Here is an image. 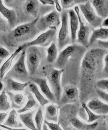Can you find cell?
<instances>
[{
	"mask_svg": "<svg viewBox=\"0 0 108 130\" xmlns=\"http://www.w3.org/2000/svg\"><path fill=\"white\" fill-rule=\"evenodd\" d=\"M36 110L27 112L21 113L19 115V118L23 124L30 130H38L33 120V116Z\"/></svg>",
	"mask_w": 108,
	"mask_h": 130,
	"instance_id": "22",
	"label": "cell"
},
{
	"mask_svg": "<svg viewBox=\"0 0 108 130\" xmlns=\"http://www.w3.org/2000/svg\"><path fill=\"white\" fill-rule=\"evenodd\" d=\"M7 91L4 88V90L0 94V110L1 111H6L11 108V105L8 100Z\"/></svg>",
	"mask_w": 108,
	"mask_h": 130,
	"instance_id": "31",
	"label": "cell"
},
{
	"mask_svg": "<svg viewBox=\"0 0 108 130\" xmlns=\"http://www.w3.org/2000/svg\"><path fill=\"white\" fill-rule=\"evenodd\" d=\"M32 80L33 82L35 83L39 87L41 92L48 100L53 103L56 102L55 95L49 86L46 78L35 77L32 78Z\"/></svg>",
	"mask_w": 108,
	"mask_h": 130,
	"instance_id": "12",
	"label": "cell"
},
{
	"mask_svg": "<svg viewBox=\"0 0 108 130\" xmlns=\"http://www.w3.org/2000/svg\"><path fill=\"white\" fill-rule=\"evenodd\" d=\"M78 6L84 18L91 27L94 28L102 27L103 19L96 13L90 1H87L86 3L80 4Z\"/></svg>",
	"mask_w": 108,
	"mask_h": 130,
	"instance_id": "8",
	"label": "cell"
},
{
	"mask_svg": "<svg viewBox=\"0 0 108 130\" xmlns=\"http://www.w3.org/2000/svg\"><path fill=\"white\" fill-rule=\"evenodd\" d=\"M0 126L4 128V129L7 130H27V129H26L25 128H10V127H9L8 126H6L4 125L3 124H1Z\"/></svg>",
	"mask_w": 108,
	"mask_h": 130,
	"instance_id": "43",
	"label": "cell"
},
{
	"mask_svg": "<svg viewBox=\"0 0 108 130\" xmlns=\"http://www.w3.org/2000/svg\"><path fill=\"white\" fill-rule=\"evenodd\" d=\"M7 26H9L8 24L7 21H5V20L4 19V18H3L2 17H1V30L2 32H4L5 31L7 28Z\"/></svg>",
	"mask_w": 108,
	"mask_h": 130,
	"instance_id": "38",
	"label": "cell"
},
{
	"mask_svg": "<svg viewBox=\"0 0 108 130\" xmlns=\"http://www.w3.org/2000/svg\"><path fill=\"white\" fill-rule=\"evenodd\" d=\"M8 113L5 112H1L0 113V122L1 124H2V123L4 122L5 120L6 119Z\"/></svg>",
	"mask_w": 108,
	"mask_h": 130,
	"instance_id": "44",
	"label": "cell"
},
{
	"mask_svg": "<svg viewBox=\"0 0 108 130\" xmlns=\"http://www.w3.org/2000/svg\"><path fill=\"white\" fill-rule=\"evenodd\" d=\"M56 28L50 29L41 33L35 39L29 41L23 45L26 49L31 46H40L46 47L50 46L54 42L57 34Z\"/></svg>",
	"mask_w": 108,
	"mask_h": 130,
	"instance_id": "9",
	"label": "cell"
},
{
	"mask_svg": "<svg viewBox=\"0 0 108 130\" xmlns=\"http://www.w3.org/2000/svg\"><path fill=\"white\" fill-rule=\"evenodd\" d=\"M25 50L24 46L22 45L19 46L14 51V52L11 55V56L4 61V63L2 65L0 69V76L1 80H2L5 77V74H7L9 71L10 70V69L12 66L13 61L14 59L17 57L22 52Z\"/></svg>",
	"mask_w": 108,
	"mask_h": 130,
	"instance_id": "14",
	"label": "cell"
},
{
	"mask_svg": "<svg viewBox=\"0 0 108 130\" xmlns=\"http://www.w3.org/2000/svg\"><path fill=\"white\" fill-rule=\"evenodd\" d=\"M83 110L81 111L79 115L83 119L86 121L87 122L90 123L94 121L99 120L101 118V115H97L94 112L92 111L88 108L85 103H83L82 105Z\"/></svg>",
	"mask_w": 108,
	"mask_h": 130,
	"instance_id": "25",
	"label": "cell"
},
{
	"mask_svg": "<svg viewBox=\"0 0 108 130\" xmlns=\"http://www.w3.org/2000/svg\"><path fill=\"white\" fill-rule=\"evenodd\" d=\"M55 2V5L56 7V10L58 13H61L62 12V7L60 6V1L58 0H54Z\"/></svg>",
	"mask_w": 108,
	"mask_h": 130,
	"instance_id": "42",
	"label": "cell"
},
{
	"mask_svg": "<svg viewBox=\"0 0 108 130\" xmlns=\"http://www.w3.org/2000/svg\"><path fill=\"white\" fill-rule=\"evenodd\" d=\"M10 55V53L3 46H1L0 47V61L1 64L2 63L4 59L7 58Z\"/></svg>",
	"mask_w": 108,
	"mask_h": 130,
	"instance_id": "35",
	"label": "cell"
},
{
	"mask_svg": "<svg viewBox=\"0 0 108 130\" xmlns=\"http://www.w3.org/2000/svg\"><path fill=\"white\" fill-rule=\"evenodd\" d=\"M90 1L98 16L103 20L108 18V0H93Z\"/></svg>",
	"mask_w": 108,
	"mask_h": 130,
	"instance_id": "18",
	"label": "cell"
},
{
	"mask_svg": "<svg viewBox=\"0 0 108 130\" xmlns=\"http://www.w3.org/2000/svg\"><path fill=\"white\" fill-rule=\"evenodd\" d=\"M40 4L42 5H55V2L53 0H39V1Z\"/></svg>",
	"mask_w": 108,
	"mask_h": 130,
	"instance_id": "41",
	"label": "cell"
},
{
	"mask_svg": "<svg viewBox=\"0 0 108 130\" xmlns=\"http://www.w3.org/2000/svg\"><path fill=\"white\" fill-rule=\"evenodd\" d=\"M95 86L97 89L104 92H108V79H103L98 80L96 83Z\"/></svg>",
	"mask_w": 108,
	"mask_h": 130,
	"instance_id": "34",
	"label": "cell"
},
{
	"mask_svg": "<svg viewBox=\"0 0 108 130\" xmlns=\"http://www.w3.org/2000/svg\"><path fill=\"white\" fill-rule=\"evenodd\" d=\"M87 1L81 0H61L60 1L63 9H66L71 8L76 4H82L86 3Z\"/></svg>",
	"mask_w": 108,
	"mask_h": 130,
	"instance_id": "33",
	"label": "cell"
},
{
	"mask_svg": "<svg viewBox=\"0 0 108 130\" xmlns=\"http://www.w3.org/2000/svg\"><path fill=\"white\" fill-rule=\"evenodd\" d=\"M35 121L36 127L38 130H42L43 121V112L42 108H38L35 116Z\"/></svg>",
	"mask_w": 108,
	"mask_h": 130,
	"instance_id": "32",
	"label": "cell"
},
{
	"mask_svg": "<svg viewBox=\"0 0 108 130\" xmlns=\"http://www.w3.org/2000/svg\"><path fill=\"white\" fill-rule=\"evenodd\" d=\"M107 39H108V28L101 27L94 30L92 33L89 41V46L94 43L97 40H103Z\"/></svg>",
	"mask_w": 108,
	"mask_h": 130,
	"instance_id": "23",
	"label": "cell"
},
{
	"mask_svg": "<svg viewBox=\"0 0 108 130\" xmlns=\"http://www.w3.org/2000/svg\"><path fill=\"white\" fill-rule=\"evenodd\" d=\"M67 11L69 14L71 42L73 43L76 40L77 32L79 27V22L78 15L73 9H69Z\"/></svg>",
	"mask_w": 108,
	"mask_h": 130,
	"instance_id": "15",
	"label": "cell"
},
{
	"mask_svg": "<svg viewBox=\"0 0 108 130\" xmlns=\"http://www.w3.org/2000/svg\"><path fill=\"white\" fill-rule=\"evenodd\" d=\"M28 88L30 92L34 95L39 104L42 107H44L50 103V101L43 96L39 90V87L35 83H30L28 85Z\"/></svg>",
	"mask_w": 108,
	"mask_h": 130,
	"instance_id": "21",
	"label": "cell"
},
{
	"mask_svg": "<svg viewBox=\"0 0 108 130\" xmlns=\"http://www.w3.org/2000/svg\"><path fill=\"white\" fill-rule=\"evenodd\" d=\"M45 118L48 121L57 122L58 120L59 108L54 104H50L45 107Z\"/></svg>",
	"mask_w": 108,
	"mask_h": 130,
	"instance_id": "27",
	"label": "cell"
},
{
	"mask_svg": "<svg viewBox=\"0 0 108 130\" xmlns=\"http://www.w3.org/2000/svg\"><path fill=\"white\" fill-rule=\"evenodd\" d=\"M46 60L49 63H52L56 61L58 57V48L54 42L47 49Z\"/></svg>",
	"mask_w": 108,
	"mask_h": 130,
	"instance_id": "30",
	"label": "cell"
},
{
	"mask_svg": "<svg viewBox=\"0 0 108 130\" xmlns=\"http://www.w3.org/2000/svg\"><path fill=\"white\" fill-rule=\"evenodd\" d=\"M97 42L100 48H104L107 50H108V40L104 41V40H98Z\"/></svg>",
	"mask_w": 108,
	"mask_h": 130,
	"instance_id": "40",
	"label": "cell"
},
{
	"mask_svg": "<svg viewBox=\"0 0 108 130\" xmlns=\"http://www.w3.org/2000/svg\"><path fill=\"white\" fill-rule=\"evenodd\" d=\"M104 65L103 72L108 74V53L105 56L104 58Z\"/></svg>",
	"mask_w": 108,
	"mask_h": 130,
	"instance_id": "39",
	"label": "cell"
},
{
	"mask_svg": "<svg viewBox=\"0 0 108 130\" xmlns=\"http://www.w3.org/2000/svg\"><path fill=\"white\" fill-rule=\"evenodd\" d=\"M61 26L58 35V48L59 51H61L71 41L70 34L68 11L64 10L61 13Z\"/></svg>",
	"mask_w": 108,
	"mask_h": 130,
	"instance_id": "7",
	"label": "cell"
},
{
	"mask_svg": "<svg viewBox=\"0 0 108 130\" xmlns=\"http://www.w3.org/2000/svg\"><path fill=\"white\" fill-rule=\"evenodd\" d=\"M39 18H36L29 23L16 27L8 33L2 36L1 40L4 41L6 45L12 48L19 44H22L23 45L28 42L29 40L35 38L39 33V31L36 28V23Z\"/></svg>",
	"mask_w": 108,
	"mask_h": 130,
	"instance_id": "1",
	"label": "cell"
},
{
	"mask_svg": "<svg viewBox=\"0 0 108 130\" xmlns=\"http://www.w3.org/2000/svg\"><path fill=\"white\" fill-rule=\"evenodd\" d=\"M96 94L99 96V98L106 102L108 103V93L102 91L99 89H97L96 90Z\"/></svg>",
	"mask_w": 108,
	"mask_h": 130,
	"instance_id": "36",
	"label": "cell"
},
{
	"mask_svg": "<svg viewBox=\"0 0 108 130\" xmlns=\"http://www.w3.org/2000/svg\"><path fill=\"white\" fill-rule=\"evenodd\" d=\"M3 130V129H1V130Z\"/></svg>",
	"mask_w": 108,
	"mask_h": 130,
	"instance_id": "48",
	"label": "cell"
},
{
	"mask_svg": "<svg viewBox=\"0 0 108 130\" xmlns=\"http://www.w3.org/2000/svg\"><path fill=\"white\" fill-rule=\"evenodd\" d=\"M27 95V101L26 105L22 108L17 110V112L19 114L31 111L39 108V103L35 100L32 94L29 93Z\"/></svg>",
	"mask_w": 108,
	"mask_h": 130,
	"instance_id": "26",
	"label": "cell"
},
{
	"mask_svg": "<svg viewBox=\"0 0 108 130\" xmlns=\"http://www.w3.org/2000/svg\"><path fill=\"white\" fill-rule=\"evenodd\" d=\"M74 10L78 15L79 22V27L78 31V43L85 48L89 47V41L90 39L91 33V28L90 26L87 25L83 20L82 17L80 12V9L78 6H75L74 7Z\"/></svg>",
	"mask_w": 108,
	"mask_h": 130,
	"instance_id": "11",
	"label": "cell"
},
{
	"mask_svg": "<svg viewBox=\"0 0 108 130\" xmlns=\"http://www.w3.org/2000/svg\"><path fill=\"white\" fill-rule=\"evenodd\" d=\"M71 125L74 128L79 130H93L98 126V123L95 122L90 124H86L79 120L77 118H73L70 120Z\"/></svg>",
	"mask_w": 108,
	"mask_h": 130,
	"instance_id": "29",
	"label": "cell"
},
{
	"mask_svg": "<svg viewBox=\"0 0 108 130\" xmlns=\"http://www.w3.org/2000/svg\"><path fill=\"white\" fill-rule=\"evenodd\" d=\"M64 69H54L51 71L48 76V79L50 87L54 93L56 102H60L62 95V88L61 86V74L64 72Z\"/></svg>",
	"mask_w": 108,
	"mask_h": 130,
	"instance_id": "10",
	"label": "cell"
},
{
	"mask_svg": "<svg viewBox=\"0 0 108 130\" xmlns=\"http://www.w3.org/2000/svg\"><path fill=\"white\" fill-rule=\"evenodd\" d=\"M61 23V16L56 11H53L50 13L39 18L36 23V28L39 32H45L50 29L56 28Z\"/></svg>",
	"mask_w": 108,
	"mask_h": 130,
	"instance_id": "6",
	"label": "cell"
},
{
	"mask_svg": "<svg viewBox=\"0 0 108 130\" xmlns=\"http://www.w3.org/2000/svg\"><path fill=\"white\" fill-rule=\"evenodd\" d=\"M102 26L107 27H108V18H106L105 19H104L102 24Z\"/></svg>",
	"mask_w": 108,
	"mask_h": 130,
	"instance_id": "45",
	"label": "cell"
},
{
	"mask_svg": "<svg viewBox=\"0 0 108 130\" xmlns=\"http://www.w3.org/2000/svg\"><path fill=\"white\" fill-rule=\"evenodd\" d=\"M26 64L30 75H33L38 70L42 60L43 53L38 46H31L26 49Z\"/></svg>",
	"mask_w": 108,
	"mask_h": 130,
	"instance_id": "4",
	"label": "cell"
},
{
	"mask_svg": "<svg viewBox=\"0 0 108 130\" xmlns=\"http://www.w3.org/2000/svg\"><path fill=\"white\" fill-rule=\"evenodd\" d=\"M43 130H49L48 128V126L46 124H45V123L43 125Z\"/></svg>",
	"mask_w": 108,
	"mask_h": 130,
	"instance_id": "47",
	"label": "cell"
},
{
	"mask_svg": "<svg viewBox=\"0 0 108 130\" xmlns=\"http://www.w3.org/2000/svg\"><path fill=\"white\" fill-rule=\"evenodd\" d=\"M86 48L82 45L72 44L69 45L60 52L55 62V67L57 69H64L66 63L72 57L81 53H85Z\"/></svg>",
	"mask_w": 108,
	"mask_h": 130,
	"instance_id": "5",
	"label": "cell"
},
{
	"mask_svg": "<svg viewBox=\"0 0 108 130\" xmlns=\"http://www.w3.org/2000/svg\"><path fill=\"white\" fill-rule=\"evenodd\" d=\"M92 111L99 115L108 114V104H106L98 99L90 100L86 105Z\"/></svg>",
	"mask_w": 108,
	"mask_h": 130,
	"instance_id": "17",
	"label": "cell"
},
{
	"mask_svg": "<svg viewBox=\"0 0 108 130\" xmlns=\"http://www.w3.org/2000/svg\"><path fill=\"white\" fill-rule=\"evenodd\" d=\"M3 1H0V13L8 22L10 28H15L17 25V15L13 9L7 8L3 3Z\"/></svg>",
	"mask_w": 108,
	"mask_h": 130,
	"instance_id": "13",
	"label": "cell"
},
{
	"mask_svg": "<svg viewBox=\"0 0 108 130\" xmlns=\"http://www.w3.org/2000/svg\"><path fill=\"white\" fill-rule=\"evenodd\" d=\"M4 84L2 82H0V92H2L4 90Z\"/></svg>",
	"mask_w": 108,
	"mask_h": 130,
	"instance_id": "46",
	"label": "cell"
},
{
	"mask_svg": "<svg viewBox=\"0 0 108 130\" xmlns=\"http://www.w3.org/2000/svg\"><path fill=\"white\" fill-rule=\"evenodd\" d=\"M39 1L37 0H27L25 2L24 10L26 14L36 17L39 13Z\"/></svg>",
	"mask_w": 108,
	"mask_h": 130,
	"instance_id": "24",
	"label": "cell"
},
{
	"mask_svg": "<svg viewBox=\"0 0 108 130\" xmlns=\"http://www.w3.org/2000/svg\"><path fill=\"white\" fill-rule=\"evenodd\" d=\"M3 79H4V83L5 89L6 91L10 92H19L23 91L30 83L29 82H19L15 81L13 78L6 76Z\"/></svg>",
	"mask_w": 108,
	"mask_h": 130,
	"instance_id": "16",
	"label": "cell"
},
{
	"mask_svg": "<svg viewBox=\"0 0 108 130\" xmlns=\"http://www.w3.org/2000/svg\"><path fill=\"white\" fill-rule=\"evenodd\" d=\"M44 123L47 125L48 127L51 130H63L60 128L59 124L49 122L46 119L44 120Z\"/></svg>",
	"mask_w": 108,
	"mask_h": 130,
	"instance_id": "37",
	"label": "cell"
},
{
	"mask_svg": "<svg viewBox=\"0 0 108 130\" xmlns=\"http://www.w3.org/2000/svg\"><path fill=\"white\" fill-rule=\"evenodd\" d=\"M108 53V50L100 48H92L86 52L81 64L82 76L91 79L102 71L103 72L104 58Z\"/></svg>",
	"mask_w": 108,
	"mask_h": 130,
	"instance_id": "2",
	"label": "cell"
},
{
	"mask_svg": "<svg viewBox=\"0 0 108 130\" xmlns=\"http://www.w3.org/2000/svg\"><path fill=\"white\" fill-rule=\"evenodd\" d=\"M7 94L11 101V106L19 109L23 107L26 102V95L22 93L14 94L12 92L7 91Z\"/></svg>",
	"mask_w": 108,
	"mask_h": 130,
	"instance_id": "20",
	"label": "cell"
},
{
	"mask_svg": "<svg viewBox=\"0 0 108 130\" xmlns=\"http://www.w3.org/2000/svg\"><path fill=\"white\" fill-rule=\"evenodd\" d=\"M3 125L13 128H21L23 127V124L17 116V112L14 109L10 111L8 117Z\"/></svg>",
	"mask_w": 108,
	"mask_h": 130,
	"instance_id": "28",
	"label": "cell"
},
{
	"mask_svg": "<svg viewBox=\"0 0 108 130\" xmlns=\"http://www.w3.org/2000/svg\"><path fill=\"white\" fill-rule=\"evenodd\" d=\"M26 54L25 49L20 54L16 62L6 74V77L13 78L20 82H28L30 74L26 64Z\"/></svg>",
	"mask_w": 108,
	"mask_h": 130,
	"instance_id": "3",
	"label": "cell"
},
{
	"mask_svg": "<svg viewBox=\"0 0 108 130\" xmlns=\"http://www.w3.org/2000/svg\"><path fill=\"white\" fill-rule=\"evenodd\" d=\"M78 96L79 91L77 87L69 86L65 88L60 100L64 103L73 102L78 100Z\"/></svg>",
	"mask_w": 108,
	"mask_h": 130,
	"instance_id": "19",
	"label": "cell"
}]
</instances>
